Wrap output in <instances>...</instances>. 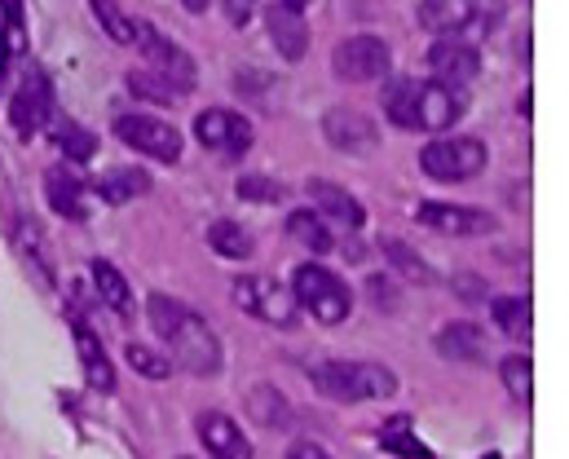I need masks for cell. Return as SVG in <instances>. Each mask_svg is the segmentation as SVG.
Listing matches in <instances>:
<instances>
[{"instance_id": "1", "label": "cell", "mask_w": 569, "mask_h": 459, "mask_svg": "<svg viewBox=\"0 0 569 459\" xmlns=\"http://www.w3.org/2000/svg\"><path fill=\"white\" fill-rule=\"evenodd\" d=\"M146 313H150V327L159 331V340L168 345L172 367H181L190 376H217L221 371V340L194 309L172 301V297H150Z\"/></svg>"}, {"instance_id": "2", "label": "cell", "mask_w": 569, "mask_h": 459, "mask_svg": "<svg viewBox=\"0 0 569 459\" xmlns=\"http://www.w3.org/2000/svg\"><path fill=\"white\" fill-rule=\"evenodd\" d=\"M468 111V93L441 80H393L385 89V116L398 129L420 133H446Z\"/></svg>"}, {"instance_id": "3", "label": "cell", "mask_w": 569, "mask_h": 459, "mask_svg": "<svg viewBox=\"0 0 569 459\" xmlns=\"http://www.w3.org/2000/svg\"><path fill=\"white\" fill-rule=\"evenodd\" d=\"M309 380L318 385L322 398L331 402H371V398H393L398 376L380 362H313Z\"/></svg>"}, {"instance_id": "4", "label": "cell", "mask_w": 569, "mask_h": 459, "mask_svg": "<svg viewBox=\"0 0 569 459\" xmlns=\"http://www.w3.org/2000/svg\"><path fill=\"white\" fill-rule=\"evenodd\" d=\"M291 297H296V306L309 309L318 322H327V327H336V322H345L349 313H353V292H349V283L340 279V275H331L327 266H318V261H305V266H296V275H291Z\"/></svg>"}, {"instance_id": "5", "label": "cell", "mask_w": 569, "mask_h": 459, "mask_svg": "<svg viewBox=\"0 0 569 459\" xmlns=\"http://www.w3.org/2000/svg\"><path fill=\"white\" fill-rule=\"evenodd\" d=\"M234 306L243 313H252V318H261V322H270V327H283V331L296 327V318H300L291 288L279 283L274 275H243L234 283Z\"/></svg>"}, {"instance_id": "6", "label": "cell", "mask_w": 569, "mask_h": 459, "mask_svg": "<svg viewBox=\"0 0 569 459\" xmlns=\"http://www.w3.org/2000/svg\"><path fill=\"white\" fill-rule=\"evenodd\" d=\"M53 80H49V71L44 67H27L22 71V80H18V89H13V98H9V124H13V133L27 142V138H36L49 120H53Z\"/></svg>"}, {"instance_id": "7", "label": "cell", "mask_w": 569, "mask_h": 459, "mask_svg": "<svg viewBox=\"0 0 569 459\" xmlns=\"http://www.w3.org/2000/svg\"><path fill=\"white\" fill-rule=\"evenodd\" d=\"M420 22L432 36H486L499 22V4H477V0H420Z\"/></svg>"}, {"instance_id": "8", "label": "cell", "mask_w": 569, "mask_h": 459, "mask_svg": "<svg viewBox=\"0 0 569 459\" xmlns=\"http://www.w3.org/2000/svg\"><path fill=\"white\" fill-rule=\"evenodd\" d=\"M133 44L142 49V58L150 62V71L168 84V89H177V93H190L194 89V58L181 49V44H172L159 27H150V22H138L133 27Z\"/></svg>"}, {"instance_id": "9", "label": "cell", "mask_w": 569, "mask_h": 459, "mask_svg": "<svg viewBox=\"0 0 569 459\" xmlns=\"http://www.w3.org/2000/svg\"><path fill=\"white\" fill-rule=\"evenodd\" d=\"M486 142L477 138H437L420 151V168L432 181H468L477 172H486Z\"/></svg>"}, {"instance_id": "10", "label": "cell", "mask_w": 569, "mask_h": 459, "mask_svg": "<svg viewBox=\"0 0 569 459\" xmlns=\"http://www.w3.org/2000/svg\"><path fill=\"white\" fill-rule=\"evenodd\" d=\"M393 67V53L380 36H349L336 44L331 53V71L349 84H371V80H385Z\"/></svg>"}, {"instance_id": "11", "label": "cell", "mask_w": 569, "mask_h": 459, "mask_svg": "<svg viewBox=\"0 0 569 459\" xmlns=\"http://www.w3.org/2000/svg\"><path fill=\"white\" fill-rule=\"evenodd\" d=\"M194 138H199L212 154L239 159V154L252 151L257 129H252V120H248V116L226 111V107H212V111H203V116L194 120Z\"/></svg>"}, {"instance_id": "12", "label": "cell", "mask_w": 569, "mask_h": 459, "mask_svg": "<svg viewBox=\"0 0 569 459\" xmlns=\"http://www.w3.org/2000/svg\"><path fill=\"white\" fill-rule=\"evenodd\" d=\"M116 138L124 147L142 151L146 159H159V163H177L181 159V133L168 120H154V116H120L116 120Z\"/></svg>"}, {"instance_id": "13", "label": "cell", "mask_w": 569, "mask_h": 459, "mask_svg": "<svg viewBox=\"0 0 569 459\" xmlns=\"http://www.w3.org/2000/svg\"><path fill=\"white\" fill-rule=\"evenodd\" d=\"M416 221L437 230V235H450V239H477V235H495L499 221L486 212V208H463V203H420Z\"/></svg>"}, {"instance_id": "14", "label": "cell", "mask_w": 569, "mask_h": 459, "mask_svg": "<svg viewBox=\"0 0 569 459\" xmlns=\"http://www.w3.org/2000/svg\"><path fill=\"white\" fill-rule=\"evenodd\" d=\"M428 71L441 80V84H472L481 76V49L472 40H455V36H441L432 49H428Z\"/></svg>"}, {"instance_id": "15", "label": "cell", "mask_w": 569, "mask_h": 459, "mask_svg": "<svg viewBox=\"0 0 569 459\" xmlns=\"http://www.w3.org/2000/svg\"><path fill=\"white\" fill-rule=\"evenodd\" d=\"M305 190H309V208H313L327 226H340V230H349V235H358V230L367 226L362 203H358L345 186H336V181H327V177H313Z\"/></svg>"}, {"instance_id": "16", "label": "cell", "mask_w": 569, "mask_h": 459, "mask_svg": "<svg viewBox=\"0 0 569 459\" xmlns=\"http://www.w3.org/2000/svg\"><path fill=\"white\" fill-rule=\"evenodd\" d=\"M322 133L336 151L345 154H371L380 147V129L362 116V111H349V107H331L322 116Z\"/></svg>"}, {"instance_id": "17", "label": "cell", "mask_w": 569, "mask_h": 459, "mask_svg": "<svg viewBox=\"0 0 569 459\" xmlns=\"http://www.w3.org/2000/svg\"><path fill=\"white\" fill-rule=\"evenodd\" d=\"M194 433H199L203 451L212 459H252L248 433H243L226 411H203V416L194 420Z\"/></svg>"}, {"instance_id": "18", "label": "cell", "mask_w": 569, "mask_h": 459, "mask_svg": "<svg viewBox=\"0 0 569 459\" xmlns=\"http://www.w3.org/2000/svg\"><path fill=\"white\" fill-rule=\"evenodd\" d=\"M71 340H76V353H80V367H84L89 389L111 393V389H116V367H111V358H107V349H102L98 331H93L80 313H71Z\"/></svg>"}, {"instance_id": "19", "label": "cell", "mask_w": 569, "mask_h": 459, "mask_svg": "<svg viewBox=\"0 0 569 459\" xmlns=\"http://www.w3.org/2000/svg\"><path fill=\"white\" fill-rule=\"evenodd\" d=\"M266 22H270V36H274V49L283 53L287 62H300L305 49H309V22H305V13L296 4H287V0H274V4H266Z\"/></svg>"}, {"instance_id": "20", "label": "cell", "mask_w": 569, "mask_h": 459, "mask_svg": "<svg viewBox=\"0 0 569 459\" xmlns=\"http://www.w3.org/2000/svg\"><path fill=\"white\" fill-rule=\"evenodd\" d=\"M44 199L58 217L67 221H89V199H84V181L71 168H49L44 172Z\"/></svg>"}, {"instance_id": "21", "label": "cell", "mask_w": 569, "mask_h": 459, "mask_svg": "<svg viewBox=\"0 0 569 459\" xmlns=\"http://www.w3.org/2000/svg\"><path fill=\"white\" fill-rule=\"evenodd\" d=\"M437 353L441 358H455V362H486L490 358V340H486V327L477 322H450L437 331Z\"/></svg>"}, {"instance_id": "22", "label": "cell", "mask_w": 569, "mask_h": 459, "mask_svg": "<svg viewBox=\"0 0 569 459\" xmlns=\"http://www.w3.org/2000/svg\"><path fill=\"white\" fill-rule=\"evenodd\" d=\"M13 239H18V257H22V266L36 275V283H40L44 292H53V261H49V248H44L36 221H31V217H18Z\"/></svg>"}, {"instance_id": "23", "label": "cell", "mask_w": 569, "mask_h": 459, "mask_svg": "<svg viewBox=\"0 0 569 459\" xmlns=\"http://www.w3.org/2000/svg\"><path fill=\"white\" fill-rule=\"evenodd\" d=\"M89 275H93V288H98V301L102 306L111 309L116 318H133V288H129V279L111 261H93Z\"/></svg>"}, {"instance_id": "24", "label": "cell", "mask_w": 569, "mask_h": 459, "mask_svg": "<svg viewBox=\"0 0 569 459\" xmlns=\"http://www.w3.org/2000/svg\"><path fill=\"white\" fill-rule=\"evenodd\" d=\"M208 248H212L217 257H226V261H248V257H257L252 230L239 226V221H230V217H221V221L208 226Z\"/></svg>"}, {"instance_id": "25", "label": "cell", "mask_w": 569, "mask_h": 459, "mask_svg": "<svg viewBox=\"0 0 569 459\" xmlns=\"http://www.w3.org/2000/svg\"><path fill=\"white\" fill-rule=\"evenodd\" d=\"M380 451H389V456L398 459H432L425 442H420V433H416V420L411 416H393V420H385L380 425Z\"/></svg>"}, {"instance_id": "26", "label": "cell", "mask_w": 569, "mask_h": 459, "mask_svg": "<svg viewBox=\"0 0 569 459\" xmlns=\"http://www.w3.org/2000/svg\"><path fill=\"white\" fill-rule=\"evenodd\" d=\"M49 129V142L58 147V151L67 154V159H76V163H84V159H93V147H98V138L89 133V129H80L71 116H62V111H53V120L44 124Z\"/></svg>"}, {"instance_id": "27", "label": "cell", "mask_w": 569, "mask_h": 459, "mask_svg": "<svg viewBox=\"0 0 569 459\" xmlns=\"http://www.w3.org/2000/svg\"><path fill=\"white\" fill-rule=\"evenodd\" d=\"M93 190L107 199V203H129V199H142L146 190H150V177H146L142 168H107L98 181H93Z\"/></svg>"}, {"instance_id": "28", "label": "cell", "mask_w": 569, "mask_h": 459, "mask_svg": "<svg viewBox=\"0 0 569 459\" xmlns=\"http://www.w3.org/2000/svg\"><path fill=\"white\" fill-rule=\"evenodd\" d=\"M248 411H252V420H257L261 429H270V433H287V429H291V407H287L283 393L270 389V385H257V389L248 393Z\"/></svg>"}, {"instance_id": "29", "label": "cell", "mask_w": 569, "mask_h": 459, "mask_svg": "<svg viewBox=\"0 0 569 459\" xmlns=\"http://www.w3.org/2000/svg\"><path fill=\"white\" fill-rule=\"evenodd\" d=\"M22 40H27L22 4L18 0H0V89H4V76H9L13 53H22Z\"/></svg>"}, {"instance_id": "30", "label": "cell", "mask_w": 569, "mask_h": 459, "mask_svg": "<svg viewBox=\"0 0 569 459\" xmlns=\"http://www.w3.org/2000/svg\"><path fill=\"white\" fill-rule=\"evenodd\" d=\"M287 235L296 239V243H305L309 252H331L336 248V239H331V226L313 212V208H296L291 217H287Z\"/></svg>"}, {"instance_id": "31", "label": "cell", "mask_w": 569, "mask_h": 459, "mask_svg": "<svg viewBox=\"0 0 569 459\" xmlns=\"http://www.w3.org/2000/svg\"><path fill=\"white\" fill-rule=\"evenodd\" d=\"M490 313H495V322H499L503 336L530 345V336H535V327H530V313H535V309H530V297H499V301L490 306Z\"/></svg>"}, {"instance_id": "32", "label": "cell", "mask_w": 569, "mask_h": 459, "mask_svg": "<svg viewBox=\"0 0 569 459\" xmlns=\"http://www.w3.org/2000/svg\"><path fill=\"white\" fill-rule=\"evenodd\" d=\"M499 376H503V389H508L521 407H530V402H535V367H530V358H526V353L503 358V362H499Z\"/></svg>"}, {"instance_id": "33", "label": "cell", "mask_w": 569, "mask_h": 459, "mask_svg": "<svg viewBox=\"0 0 569 459\" xmlns=\"http://www.w3.org/2000/svg\"><path fill=\"white\" fill-rule=\"evenodd\" d=\"M380 248H385V257H389V261L402 270V279H407V283H420V288H432V283H437V275L428 270L425 261H420V257H416V252H411L402 239H385Z\"/></svg>"}, {"instance_id": "34", "label": "cell", "mask_w": 569, "mask_h": 459, "mask_svg": "<svg viewBox=\"0 0 569 459\" xmlns=\"http://www.w3.org/2000/svg\"><path fill=\"white\" fill-rule=\"evenodd\" d=\"M89 9H93V18L102 22V31L116 40V44H133V18L120 9V0H89Z\"/></svg>"}, {"instance_id": "35", "label": "cell", "mask_w": 569, "mask_h": 459, "mask_svg": "<svg viewBox=\"0 0 569 459\" xmlns=\"http://www.w3.org/2000/svg\"><path fill=\"white\" fill-rule=\"evenodd\" d=\"M124 358H129V367H133V371H142L146 380H168V371H172V362H168L163 353H154L150 345H138V340H129Z\"/></svg>"}, {"instance_id": "36", "label": "cell", "mask_w": 569, "mask_h": 459, "mask_svg": "<svg viewBox=\"0 0 569 459\" xmlns=\"http://www.w3.org/2000/svg\"><path fill=\"white\" fill-rule=\"evenodd\" d=\"M239 199H252V203H283L287 186L270 181V177H239Z\"/></svg>"}, {"instance_id": "37", "label": "cell", "mask_w": 569, "mask_h": 459, "mask_svg": "<svg viewBox=\"0 0 569 459\" xmlns=\"http://www.w3.org/2000/svg\"><path fill=\"white\" fill-rule=\"evenodd\" d=\"M129 89H133L138 98H150V102H172V98H177V89H168L154 71H133V76H129Z\"/></svg>"}, {"instance_id": "38", "label": "cell", "mask_w": 569, "mask_h": 459, "mask_svg": "<svg viewBox=\"0 0 569 459\" xmlns=\"http://www.w3.org/2000/svg\"><path fill=\"white\" fill-rule=\"evenodd\" d=\"M221 9H226V18H230L234 27H243V22H252L257 0H221Z\"/></svg>"}, {"instance_id": "39", "label": "cell", "mask_w": 569, "mask_h": 459, "mask_svg": "<svg viewBox=\"0 0 569 459\" xmlns=\"http://www.w3.org/2000/svg\"><path fill=\"white\" fill-rule=\"evenodd\" d=\"M283 459H331V456H327L318 442H291Z\"/></svg>"}, {"instance_id": "40", "label": "cell", "mask_w": 569, "mask_h": 459, "mask_svg": "<svg viewBox=\"0 0 569 459\" xmlns=\"http://www.w3.org/2000/svg\"><path fill=\"white\" fill-rule=\"evenodd\" d=\"M455 283H459V297H463V301H486V292H481V279H477V275H459Z\"/></svg>"}, {"instance_id": "41", "label": "cell", "mask_w": 569, "mask_h": 459, "mask_svg": "<svg viewBox=\"0 0 569 459\" xmlns=\"http://www.w3.org/2000/svg\"><path fill=\"white\" fill-rule=\"evenodd\" d=\"M181 4H186L190 13H203V9H208V0H181Z\"/></svg>"}, {"instance_id": "42", "label": "cell", "mask_w": 569, "mask_h": 459, "mask_svg": "<svg viewBox=\"0 0 569 459\" xmlns=\"http://www.w3.org/2000/svg\"><path fill=\"white\" fill-rule=\"evenodd\" d=\"M287 4H296V9H300V4H309V0H287Z\"/></svg>"}, {"instance_id": "43", "label": "cell", "mask_w": 569, "mask_h": 459, "mask_svg": "<svg viewBox=\"0 0 569 459\" xmlns=\"http://www.w3.org/2000/svg\"><path fill=\"white\" fill-rule=\"evenodd\" d=\"M181 459H190V456H181Z\"/></svg>"}]
</instances>
